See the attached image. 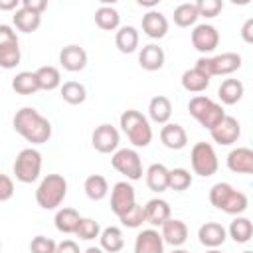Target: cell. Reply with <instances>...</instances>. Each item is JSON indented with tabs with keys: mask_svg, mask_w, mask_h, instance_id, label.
I'll list each match as a JSON object with an SVG mask.
<instances>
[{
	"mask_svg": "<svg viewBox=\"0 0 253 253\" xmlns=\"http://www.w3.org/2000/svg\"><path fill=\"white\" fill-rule=\"evenodd\" d=\"M119 142H121V134L117 126H113L111 123H101L99 126H95L91 134V144L101 154H113L115 150H119Z\"/></svg>",
	"mask_w": 253,
	"mask_h": 253,
	"instance_id": "10",
	"label": "cell"
},
{
	"mask_svg": "<svg viewBox=\"0 0 253 253\" xmlns=\"http://www.w3.org/2000/svg\"><path fill=\"white\" fill-rule=\"evenodd\" d=\"M34 73H36L40 91H53V89L61 87V75H59V69L57 67L43 65V67H38Z\"/></svg>",
	"mask_w": 253,
	"mask_h": 253,
	"instance_id": "34",
	"label": "cell"
},
{
	"mask_svg": "<svg viewBox=\"0 0 253 253\" xmlns=\"http://www.w3.org/2000/svg\"><path fill=\"white\" fill-rule=\"evenodd\" d=\"M160 235L164 245H172V247H182L188 239V225L182 219L170 217L168 221H164L160 225Z\"/></svg>",
	"mask_w": 253,
	"mask_h": 253,
	"instance_id": "15",
	"label": "cell"
},
{
	"mask_svg": "<svg viewBox=\"0 0 253 253\" xmlns=\"http://www.w3.org/2000/svg\"><path fill=\"white\" fill-rule=\"evenodd\" d=\"M206 253H221V251H219V249H208Z\"/></svg>",
	"mask_w": 253,
	"mask_h": 253,
	"instance_id": "53",
	"label": "cell"
},
{
	"mask_svg": "<svg viewBox=\"0 0 253 253\" xmlns=\"http://www.w3.org/2000/svg\"><path fill=\"white\" fill-rule=\"evenodd\" d=\"M20 6L42 16V12L47 8V2H45V0H20Z\"/></svg>",
	"mask_w": 253,
	"mask_h": 253,
	"instance_id": "46",
	"label": "cell"
},
{
	"mask_svg": "<svg viewBox=\"0 0 253 253\" xmlns=\"http://www.w3.org/2000/svg\"><path fill=\"white\" fill-rule=\"evenodd\" d=\"M14 130L32 144H43L51 138V123L34 107H22L12 119Z\"/></svg>",
	"mask_w": 253,
	"mask_h": 253,
	"instance_id": "1",
	"label": "cell"
},
{
	"mask_svg": "<svg viewBox=\"0 0 253 253\" xmlns=\"http://www.w3.org/2000/svg\"><path fill=\"white\" fill-rule=\"evenodd\" d=\"M210 81H211V79H210L206 73H202L200 69H196V67L186 69V71L182 73V79H180L182 87H184L188 93H204V91L210 87Z\"/></svg>",
	"mask_w": 253,
	"mask_h": 253,
	"instance_id": "30",
	"label": "cell"
},
{
	"mask_svg": "<svg viewBox=\"0 0 253 253\" xmlns=\"http://www.w3.org/2000/svg\"><path fill=\"white\" fill-rule=\"evenodd\" d=\"M83 253H105V251H103L101 247H87Z\"/></svg>",
	"mask_w": 253,
	"mask_h": 253,
	"instance_id": "51",
	"label": "cell"
},
{
	"mask_svg": "<svg viewBox=\"0 0 253 253\" xmlns=\"http://www.w3.org/2000/svg\"><path fill=\"white\" fill-rule=\"evenodd\" d=\"M12 89L18 95H34V93H38L40 85H38L36 73L34 71H20V73H16V77L12 79Z\"/></svg>",
	"mask_w": 253,
	"mask_h": 253,
	"instance_id": "36",
	"label": "cell"
},
{
	"mask_svg": "<svg viewBox=\"0 0 253 253\" xmlns=\"http://www.w3.org/2000/svg\"><path fill=\"white\" fill-rule=\"evenodd\" d=\"M192 186V174L186 168H172L168 170V190L184 192Z\"/></svg>",
	"mask_w": 253,
	"mask_h": 253,
	"instance_id": "38",
	"label": "cell"
},
{
	"mask_svg": "<svg viewBox=\"0 0 253 253\" xmlns=\"http://www.w3.org/2000/svg\"><path fill=\"white\" fill-rule=\"evenodd\" d=\"M119 221L123 223V227H128V229L140 227L142 223H146V219H144V206L134 204L126 213H123V215L119 217Z\"/></svg>",
	"mask_w": 253,
	"mask_h": 253,
	"instance_id": "41",
	"label": "cell"
},
{
	"mask_svg": "<svg viewBox=\"0 0 253 253\" xmlns=\"http://www.w3.org/2000/svg\"><path fill=\"white\" fill-rule=\"evenodd\" d=\"M140 42V34L134 26H121L115 34V45L121 53H132L136 51Z\"/></svg>",
	"mask_w": 253,
	"mask_h": 253,
	"instance_id": "25",
	"label": "cell"
},
{
	"mask_svg": "<svg viewBox=\"0 0 253 253\" xmlns=\"http://www.w3.org/2000/svg\"><path fill=\"white\" fill-rule=\"evenodd\" d=\"M18 8H20V0H0L2 12H16Z\"/></svg>",
	"mask_w": 253,
	"mask_h": 253,
	"instance_id": "49",
	"label": "cell"
},
{
	"mask_svg": "<svg viewBox=\"0 0 253 253\" xmlns=\"http://www.w3.org/2000/svg\"><path fill=\"white\" fill-rule=\"evenodd\" d=\"M55 253H81V249L73 239H63L55 245Z\"/></svg>",
	"mask_w": 253,
	"mask_h": 253,
	"instance_id": "47",
	"label": "cell"
},
{
	"mask_svg": "<svg viewBox=\"0 0 253 253\" xmlns=\"http://www.w3.org/2000/svg\"><path fill=\"white\" fill-rule=\"evenodd\" d=\"M95 24H97V28H101L105 32H115L121 28V14L117 8H113L109 4H101L95 10Z\"/></svg>",
	"mask_w": 253,
	"mask_h": 253,
	"instance_id": "28",
	"label": "cell"
},
{
	"mask_svg": "<svg viewBox=\"0 0 253 253\" xmlns=\"http://www.w3.org/2000/svg\"><path fill=\"white\" fill-rule=\"evenodd\" d=\"M225 231L235 243H249L253 237V223L245 215H235V219L229 223Z\"/></svg>",
	"mask_w": 253,
	"mask_h": 253,
	"instance_id": "32",
	"label": "cell"
},
{
	"mask_svg": "<svg viewBox=\"0 0 253 253\" xmlns=\"http://www.w3.org/2000/svg\"><path fill=\"white\" fill-rule=\"evenodd\" d=\"M59 63L65 71H71V73L83 71L87 65V51L77 43H69L59 51Z\"/></svg>",
	"mask_w": 253,
	"mask_h": 253,
	"instance_id": "14",
	"label": "cell"
},
{
	"mask_svg": "<svg viewBox=\"0 0 253 253\" xmlns=\"http://www.w3.org/2000/svg\"><path fill=\"white\" fill-rule=\"evenodd\" d=\"M12 22H14V28H16L18 32H22V34H32V32H36V30L42 26V16L20 6V8L14 12V16H12Z\"/></svg>",
	"mask_w": 253,
	"mask_h": 253,
	"instance_id": "29",
	"label": "cell"
},
{
	"mask_svg": "<svg viewBox=\"0 0 253 253\" xmlns=\"http://www.w3.org/2000/svg\"><path fill=\"white\" fill-rule=\"evenodd\" d=\"M99 233H101V225L93 217H81V221L75 229V235L83 241H93L95 237H99Z\"/></svg>",
	"mask_w": 253,
	"mask_h": 253,
	"instance_id": "40",
	"label": "cell"
},
{
	"mask_svg": "<svg viewBox=\"0 0 253 253\" xmlns=\"http://www.w3.org/2000/svg\"><path fill=\"white\" fill-rule=\"evenodd\" d=\"M67 196V180L61 174H47L36 188V204L42 210H57Z\"/></svg>",
	"mask_w": 253,
	"mask_h": 253,
	"instance_id": "4",
	"label": "cell"
},
{
	"mask_svg": "<svg viewBox=\"0 0 253 253\" xmlns=\"http://www.w3.org/2000/svg\"><path fill=\"white\" fill-rule=\"evenodd\" d=\"M136 204V192L132 188L130 182L123 180V182H117L111 190V211L121 217L123 213H126L132 206Z\"/></svg>",
	"mask_w": 253,
	"mask_h": 253,
	"instance_id": "11",
	"label": "cell"
},
{
	"mask_svg": "<svg viewBox=\"0 0 253 253\" xmlns=\"http://www.w3.org/2000/svg\"><path fill=\"white\" fill-rule=\"evenodd\" d=\"M111 164L119 174H123L130 182L140 180L142 174H144L140 154L134 148H119V150H115L113 156H111Z\"/></svg>",
	"mask_w": 253,
	"mask_h": 253,
	"instance_id": "9",
	"label": "cell"
},
{
	"mask_svg": "<svg viewBox=\"0 0 253 253\" xmlns=\"http://www.w3.org/2000/svg\"><path fill=\"white\" fill-rule=\"evenodd\" d=\"M55 241L51 237H45V235H36L32 241H30V251L32 253H55Z\"/></svg>",
	"mask_w": 253,
	"mask_h": 253,
	"instance_id": "43",
	"label": "cell"
},
{
	"mask_svg": "<svg viewBox=\"0 0 253 253\" xmlns=\"http://www.w3.org/2000/svg\"><path fill=\"white\" fill-rule=\"evenodd\" d=\"M10 43H20L18 42V34L12 26L8 24H0V47L2 45H10Z\"/></svg>",
	"mask_w": 253,
	"mask_h": 253,
	"instance_id": "45",
	"label": "cell"
},
{
	"mask_svg": "<svg viewBox=\"0 0 253 253\" xmlns=\"http://www.w3.org/2000/svg\"><path fill=\"white\" fill-rule=\"evenodd\" d=\"M190 162H192V170L194 174L202 176V178H210L217 172L219 168V160L215 154V148L210 142H196L190 150Z\"/></svg>",
	"mask_w": 253,
	"mask_h": 253,
	"instance_id": "8",
	"label": "cell"
},
{
	"mask_svg": "<svg viewBox=\"0 0 253 253\" xmlns=\"http://www.w3.org/2000/svg\"><path fill=\"white\" fill-rule=\"evenodd\" d=\"M79 221H81V215H79V211L75 208H59L55 211V217H53L55 229L59 233H65V235L75 233Z\"/></svg>",
	"mask_w": 253,
	"mask_h": 253,
	"instance_id": "27",
	"label": "cell"
},
{
	"mask_svg": "<svg viewBox=\"0 0 253 253\" xmlns=\"http://www.w3.org/2000/svg\"><path fill=\"white\" fill-rule=\"evenodd\" d=\"M198 239H200V243H202L204 247H208V249H217V247H221V245L225 243L227 231H225V227H223L221 223H217V221H206V223H202L200 229H198Z\"/></svg>",
	"mask_w": 253,
	"mask_h": 253,
	"instance_id": "16",
	"label": "cell"
},
{
	"mask_svg": "<svg viewBox=\"0 0 253 253\" xmlns=\"http://www.w3.org/2000/svg\"><path fill=\"white\" fill-rule=\"evenodd\" d=\"M210 134H211V140H213L215 144H219V146H231V144H235V142L239 140V136H241V125H239V121H237L235 117L225 115V117L210 130Z\"/></svg>",
	"mask_w": 253,
	"mask_h": 253,
	"instance_id": "12",
	"label": "cell"
},
{
	"mask_svg": "<svg viewBox=\"0 0 253 253\" xmlns=\"http://www.w3.org/2000/svg\"><path fill=\"white\" fill-rule=\"evenodd\" d=\"M164 61H166V55H164V49L158 43L142 45V49L138 53V65L144 71H158V69L164 67Z\"/></svg>",
	"mask_w": 253,
	"mask_h": 253,
	"instance_id": "22",
	"label": "cell"
},
{
	"mask_svg": "<svg viewBox=\"0 0 253 253\" xmlns=\"http://www.w3.org/2000/svg\"><path fill=\"white\" fill-rule=\"evenodd\" d=\"M59 95H61V99H63L65 103H69V105H81V103H85V99H87V89H85V85L79 83V81H65V83L59 87Z\"/></svg>",
	"mask_w": 253,
	"mask_h": 253,
	"instance_id": "37",
	"label": "cell"
},
{
	"mask_svg": "<svg viewBox=\"0 0 253 253\" xmlns=\"http://www.w3.org/2000/svg\"><path fill=\"white\" fill-rule=\"evenodd\" d=\"M192 45L200 53H211L219 45V32L211 24H198L192 30Z\"/></svg>",
	"mask_w": 253,
	"mask_h": 253,
	"instance_id": "13",
	"label": "cell"
},
{
	"mask_svg": "<svg viewBox=\"0 0 253 253\" xmlns=\"http://www.w3.org/2000/svg\"><path fill=\"white\" fill-rule=\"evenodd\" d=\"M14 180L8 176V174H2L0 172V202H8L12 200L14 196Z\"/></svg>",
	"mask_w": 253,
	"mask_h": 253,
	"instance_id": "44",
	"label": "cell"
},
{
	"mask_svg": "<svg viewBox=\"0 0 253 253\" xmlns=\"http://www.w3.org/2000/svg\"><path fill=\"white\" fill-rule=\"evenodd\" d=\"M134 253H164V241L158 229H142L134 239Z\"/></svg>",
	"mask_w": 253,
	"mask_h": 253,
	"instance_id": "20",
	"label": "cell"
},
{
	"mask_svg": "<svg viewBox=\"0 0 253 253\" xmlns=\"http://www.w3.org/2000/svg\"><path fill=\"white\" fill-rule=\"evenodd\" d=\"M172 253H190V251H186V249H180V247H174V251Z\"/></svg>",
	"mask_w": 253,
	"mask_h": 253,
	"instance_id": "52",
	"label": "cell"
},
{
	"mask_svg": "<svg viewBox=\"0 0 253 253\" xmlns=\"http://www.w3.org/2000/svg\"><path fill=\"white\" fill-rule=\"evenodd\" d=\"M83 190H85V196L91 200V202H101L107 198L109 194V182L105 176L101 174H91L85 178L83 182Z\"/></svg>",
	"mask_w": 253,
	"mask_h": 253,
	"instance_id": "31",
	"label": "cell"
},
{
	"mask_svg": "<svg viewBox=\"0 0 253 253\" xmlns=\"http://www.w3.org/2000/svg\"><path fill=\"white\" fill-rule=\"evenodd\" d=\"M241 38L245 43H253V18H247L241 26Z\"/></svg>",
	"mask_w": 253,
	"mask_h": 253,
	"instance_id": "48",
	"label": "cell"
},
{
	"mask_svg": "<svg viewBox=\"0 0 253 253\" xmlns=\"http://www.w3.org/2000/svg\"><path fill=\"white\" fill-rule=\"evenodd\" d=\"M243 253H253V251H251V249H245V251H243Z\"/></svg>",
	"mask_w": 253,
	"mask_h": 253,
	"instance_id": "54",
	"label": "cell"
},
{
	"mask_svg": "<svg viewBox=\"0 0 253 253\" xmlns=\"http://www.w3.org/2000/svg\"><path fill=\"white\" fill-rule=\"evenodd\" d=\"M160 140L170 150H182L188 144V134H186V128L182 125H178V123H166L160 128Z\"/></svg>",
	"mask_w": 253,
	"mask_h": 253,
	"instance_id": "21",
	"label": "cell"
},
{
	"mask_svg": "<svg viewBox=\"0 0 253 253\" xmlns=\"http://www.w3.org/2000/svg\"><path fill=\"white\" fill-rule=\"evenodd\" d=\"M198 18H200V14H198L196 2H184L174 8V24L178 28H190L198 22Z\"/></svg>",
	"mask_w": 253,
	"mask_h": 253,
	"instance_id": "35",
	"label": "cell"
},
{
	"mask_svg": "<svg viewBox=\"0 0 253 253\" xmlns=\"http://www.w3.org/2000/svg\"><path fill=\"white\" fill-rule=\"evenodd\" d=\"M188 111L190 115L208 130H211L223 117H225V111L219 103H215L213 99L206 97V95H196L190 99L188 103Z\"/></svg>",
	"mask_w": 253,
	"mask_h": 253,
	"instance_id": "5",
	"label": "cell"
},
{
	"mask_svg": "<svg viewBox=\"0 0 253 253\" xmlns=\"http://www.w3.org/2000/svg\"><path fill=\"white\" fill-rule=\"evenodd\" d=\"M0 251H2V243H0Z\"/></svg>",
	"mask_w": 253,
	"mask_h": 253,
	"instance_id": "55",
	"label": "cell"
},
{
	"mask_svg": "<svg viewBox=\"0 0 253 253\" xmlns=\"http://www.w3.org/2000/svg\"><path fill=\"white\" fill-rule=\"evenodd\" d=\"M170 217H172V210H170V204L166 200L152 198V200L146 202V206H144V219H146V223H150L152 227H160Z\"/></svg>",
	"mask_w": 253,
	"mask_h": 253,
	"instance_id": "19",
	"label": "cell"
},
{
	"mask_svg": "<svg viewBox=\"0 0 253 253\" xmlns=\"http://www.w3.org/2000/svg\"><path fill=\"white\" fill-rule=\"evenodd\" d=\"M196 6H198V14L202 18H215L223 10L221 0H198Z\"/></svg>",
	"mask_w": 253,
	"mask_h": 253,
	"instance_id": "42",
	"label": "cell"
},
{
	"mask_svg": "<svg viewBox=\"0 0 253 253\" xmlns=\"http://www.w3.org/2000/svg\"><path fill=\"white\" fill-rule=\"evenodd\" d=\"M241 55L235 53V51H225V53H219V55H213V57H208V55H202L198 61H196V69H200L202 73H206L210 79L215 77V75H231L235 73L239 67H241Z\"/></svg>",
	"mask_w": 253,
	"mask_h": 253,
	"instance_id": "6",
	"label": "cell"
},
{
	"mask_svg": "<svg viewBox=\"0 0 253 253\" xmlns=\"http://www.w3.org/2000/svg\"><path fill=\"white\" fill-rule=\"evenodd\" d=\"M208 198H210V204L213 208H217V210H221V211H225L229 215H241L249 206V198L243 192L235 190L229 182L213 184L210 188V196Z\"/></svg>",
	"mask_w": 253,
	"mask_h": 253,
	"instance_id": "3",
	"label": "cell"
},
{
	"mask_svg": "<svg viewBox=\"0 0 253 253\" xmlns=\"http://www.w3.org/2000/svg\"><path fill=\"white\" fill-rule=\"evenodd\" d=\"M22 59L20 43H10L0 47V67L2 69H14Z\"/></svg>",
	"mask_w": 253,
	"mask_h": 253,
	"instance_id": "39",
	"label": "cell"
},
{
	"mask_svg": "<svg viewBox=\"0 0 253 253\" xmlns=\"http://www.w3.org/2000/svg\"><path fill=\"white\" fill-rule=\"evenodd\" d=\"M158 2L160 0H138V6H146V8H152L154 10V6H158Z\"/></svg>",
	"mask_w": 253,
	"mask_h": 253,
	"instance_id": "50",
	"label": "cell"
},
{
	"mask_svg": "<svg viewBox=\"0 0 253 253\" xmlns=\"http://www.w3.org/2000/svg\"><path fill=\"white\" fill-rule=\"evenodd\" d=\"M225 162L233 174H253V150L247 146L231 148Z\"/></svg>",
	"mask_w": 253,
	"mask_h": 253,
	"instance_id": "17",
	"label": "cell"
},
{
	"mask_svg": "<svg viewBox=\"0 0 253 253\" xmlns=\"http://www.w3.org/2000/svg\"><path fill=\"white\" fill-rule=\"evenodd\" d=\"M168 18L158 12V10H148L142 16V32L150 38V40H162L168 34Z\"/></svg>",
	"mask_w": 253,
	"mask_h": 253,
	"instance_id": "18",
	"label": "cell"
},
{
	"mask_svg": "<svg viewBox=\"0 0 253 253\" xmlns=\"http://www.w3.org/2000/svg\"><path fill=\"white\" fill-rule=\"evenodd\" d=\"M243 93H245V87L239 79H225L221 81L219 89H217V97L223 105H235L243 99Z\"/></svg>",
	"mask_w": 253,
	"mask_h": 253,
	"instance_id": "33",
	"label": "cell"
},
{
	"mask_svg": "<svg viewBox=\"0 0 253 253\" xmlns=\"http://www.w3.org/2000/svg\"><path fill=\"white\" fill-rule=\"evenodd\" d=\"M99 247L105 253H119L125 247L123 229L117 227V225H109V227L101 229V233H99Z\"/></svg>",
	"mask_w": 253,
	"mask_h": 253,
	"instance_id": "24",
	"label": "cell"
},
{
	"mask_svg": "<svg viewBox=\"0 0 253 253\" xmlns=\"http://www.w3.org/2000/svg\"><path fill=\"white\" fill-rule=\"evenodd\" d=\"M148 117L156 125H166L170 123L172 117V101L166 95H156L148 103Z\"/></svg>",
	"mask_w": 253,
	"mask_h": 253,
	"instance_id": "23",
	"label": "cell"
},
{
	"mask_svg": "<svg viewBox=\"0 0 253 253\" xmlns=\"http://www.w3.org/2000/svg\"><path fill=\"white\" fill-rule=\"evenodd\" d=\"M121 130L126 134L128 142L134 148H146L152 142V126L150 121L136 109H126L119 117Z\"/></svg>",
	"mask_w": 253,
	"mask_h": 253,
	"instance_id": "2",
	"label": "cell"
},
{
	"mask_svg": "<svg viewBox=\"0 0 253 253\" xmlns=\"http://www.w3.org/2000/svg\"><path fill=\"white\" fill-rule=\"evenodd\" d=\"M14 176L22 184H32L42 174V152L36 148H22L14 160Z\"/></svg>",
	"mask_w": 253,
	"mask_h": 253,
	"instance_id": "7",
	"label": "cell"
},
{
	"mask_svg": "<svg viewBox=\"0 0 253 253\" xmlns=\"http://www.w3.org/2000/svg\"><path fill=\"white\" fill-rule=\"evenodd\" d=\"M144 178H146L148 190H152L156 194H162L168 190V168L164 164H160V162L150 164L144 172Z\"/></svg>",
	"mask_w": 253,
	"mask_h": 253,
	"instance_id": "26",
	"label": "cell"
}]
</instances>
